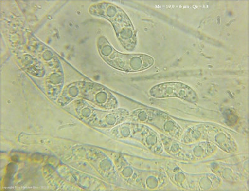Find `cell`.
Instances as JSON below:
<instances>
[{"instance_id": "obj_4", "label": "cell", "mask_w": 249, "mask_h": 191, "mask_svg": "<svg viewBox=\"0 0 249 191\" xmlns=\"http://www.w3.org/2000/svg\"><path fill=\"white\" fill-rule=\"evenodd\" d=\"M80 98L104 110H115L119 106L116 97L108 89L91 81H83Z\"/></svg>"}, {"instance_id": "obj_17", "label": "cell", "mask_w": 249, "mask_h": 191, "mask_svg": "<svg viewBox=\"0 0 249 191\" xmlns=\"http://www.w3.org/2000/svg\"><path fill=\"white\" fill-rule=\"evenodd\" d=\"M82 84L83 81L75 82L66 86L57 101L59 105L67 106L78 97H80Z\"/></svg>"}, {"instance_id": "obj_19", "label": "cell", "mask_w": 249, "mask_h": 191, "mask_svg": "<svg viewBox=\"0 0 249 191\" xmlns=\"http://www.w3.org/2000/svg\"><path fill=\"white\" fill-rule=\"evenodd\" d=\"M156 110L152 108H141L133 111L126 121L132 123L147 124L148 120L154 114Z\"/></svg>"}, {"instance_id": "obj_1", "label": "cell", "mask_w": 249, "mask_h": 191, "mask_svg": "<svg viewBox=\"0 0 249 191\" xmlns=\"http://www.w3.org/2000/svg\"><path fill=\"white\" fill-rule=\"evenodd\" d=\"M89 13L110 21L122 46L130 52L135 50L137 44V33L130 18L122 8L114 4L102 2L91 6Z\"/></svg>"}, {"instance_id": "obj_7", "label": "cell", "mask_w": 249, "mask_h": 191, "mask_svg": "<svg viewBox=\"0 0 249 191\" xmlns=\"http://www.w3.org/2000/svg\"><path fill=\"white\" fill-rule=\"evenodd\" d=\"M146 124L152 125L162 134L179 141L184 132L183 128L166 113L156 110Z\"/></svg>"}, {"instance_id": "obj_10", "label": "cell", "mask_w": 249, "mask_h": 191, "mask_svg": "<svg viewBox=\"0 0 249 191\" xmlns=\"http://www.w3.org/2000/svg\"><path fill=\"white\" fill-rule=\"evenodd\" d=\"M217 150V146L210 141H201L191 144H183L185 161H203L214 155Z\"/></svg>"}, {"instance_id": "obj_16", "label": "cell", "mask_w": 249, "mask_h": 191, "mask_svg": "<svg viewBox=\"0 0 249 191\" xmlns=\"http://www.w3.org/2000/svg\"><path fill=\"white\" fill-rule=\"evenodd\" d=\"M206 141L205 123L196 124L184 131L179 141L186 144H191Z\"/></svg>"}, {"instance_id": "obj_2", "label": "cell", "mask_w": 249, "mask_h": 191, "mask_svg": "<svg viewBox=\"0 0 249 191\" xmlns=\"http://www.w3.org/2000/svg\"><path fill=\"white\" fill-rule=\"evenodd\" d=\"M97 48L100 56L106 63L122 72H142L152 68L155 64L154 58L148 55L118 52L104 36L98 38Z\"/></svg>"}, {"instance_id": "obj_15", "label": "cell", "mask_w": 249, "mask_h": 191, "mask_svg": "<svg viewBox=\"0 0 249 191\" xmlns=\"http://www.w3.org/2000/svg\"><path fill=\"white\" fill-rule=\"evenodd\" d=\"M210 168L214 174L227 183L237 184L242 181V175L230 164L213 162L210 164Z\"/></svg>"}, {"instance_id": "obj_13", "label": "cell", "mask_w": 249, "mask_h": 191, "mask_svg": "<svg viewBox=\"0 0 249 191\" xmlns=\"http://www.w3.org/2000/svg\"><path fill=\"white\" fill-rule=\"evenodd\" d=\"M164 172L176 186L182 190H190L191 174L184 172L175 162L166 163L164 166Z\"/></svg>"}, {"instance_id": "obj_5", "label": "cell", "mask_w": 249, "mask_h": 191, "mask_svg": "<svg viewBox=\"0 0 249 191\" xmlns=\"http://www.w3.org/2000/svg\"><path fill=\"white\" fill-rule=\"evenodd\" d=\"M150 96L156 99L177 97L189 103L198 101V96L193 89L180 82H168L157 84L149 91Z\"/></svg>"}, {"instance_id": "obj_11", "label": "cell", "mask_w": 249, "mask_h": 191, "mask_svg": "<svg viewBox=\"0 0 249 191\" xmlns=\"http://www.w3.org/2000/svg\"><path fill=\"white\" fill-rule=\"evenodd\" d=\"M170 182L165 172L158 171H139L137 186L144 190H160L167 186Z\"/></svg>"}, {"instance_id": "obj_9", "label": "cell", "mask_w": 249, "mask_h": 191, "mask_svg": "<svg viewBox=\"0 0 249 191\" xmlns=\"http://www.w3.org/2000/svg\"><path fill=\"white\" fill-rule=\"evenodd\" d=\"M132 139L140 141L156 154H162L164 152L160 135L145 124L139 123V128Z\"/></svg>"}, {"instance_id": "obj_18", "label": "cell", "mask_w": 249, "mask_h": 191, "mask_svg": "<svg viewBox=\"0 0 249 191\" xmlns=\"http://www.w3.org/2000/svg\"><path fill=\"white\" fill-rule=\"evenodd\" d=\"M139 123L130 122L120 124L110 130L109 135L117 139H126L133 138V135L136 133Z\"/></svg>"}, {"instance_id": "obj_12", "label": "cell", "mask_w": 249, "mask_h": 191, "mask_svg": "<svg viewBox=\"0 0 249 191\" xmlns=\"http://www.w3.org/2000/svg\"><path fill=\"white\" fill-rule=\"evenodd\" d=\"M222 180L214 173L191 174L190 190L208 191L218 190Z\"/></svg>"}, {"instance_id": "obj_6", "label": "cell", "mask_w": 249, "mask_h": 191, "mask_svg": "<svg viewBox=\"0 0 249 191\" xmlns=\"http://www.w3.org/2000/svg\"><path fill=\"white\" fill-rule=\"evenodd\" d=\"M206 141L214 144L228 154H235L238 152L236 141L230 132L221 126L205 123Z\"/></svg>"}, {"instance_id": "obj_8", "label": "cell", "mask_w": 249, "mask_h": 191, "mask_svg": "<svg viewBox=\"0 0 249 191\" xmlns=\"http://www.w3.org/2000/svg\"><path fill=\"white\" fill-rule=\"evenodd\" d=\"M94 155H90L89 161L104 179L113 184L119 183L120 177L114 164L107 155L100 151L93 150Z\"/></svg>"}, {"instance_id": "obj_14", "label": "cell", "mask_w": 249, "mask_h": 191, "mask_svg": "<svg viewBox=\"0 0 249 191\" xmlns=\"http://www.w3.org/2000/svg\"><path fill=\"white\" fill-rule=\"evenodd\" d=\"M111 157L119 176L131 185L137 186L139 171L132 167L121 154L115 153L111 155Z\"/></svg>"}, {"instance_id": "obj_3", "label": "cell", "mask_w": 249, "mask_h": 191, "mask_svg": "<svg viewBox=\"0 0 249 191\" xmlns=\"http://www.w3.org/2000/svg\"><path fill=\"white\" fill-rule=\"evenodd\" d=\"M76 116L92 127L110 129L127 120L130 112L124 109L98 110L83 99H78L74 104Z\"/></svg>"}]
</instances>
